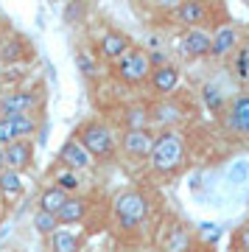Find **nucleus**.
Instances as JSON below:
<instances>
[{"mask_svg": "<svg viewBox=\"0 0 249 252\" xmlns=\"http://www.w3.org/2000/svg\"><path fill=\"white\" fill-rule=\"evenodd\" d=\"M152 165L157 168V171H174L179 162H182V157H185V143H182V137L177 135V132H162L157 140H154L152 146Z\"/></svg>", "mask_w": 249, "mask_h": 252, "instance_id": "1", "label": "nucleus"}, {"mask_svg": "<svg viewBox=\"0 0 249 252\" xmlns=\"http://www.w3.org/2000/svg\"><path fill=\"white\" fill-rule=\"evenodd\" d=\"M79 143H81V149H84L90 157H109L112 149H115L112 132H109L104 124H98V121H90V124L81 126Z\"/></svg>", "mask_w": 249, "mask_h": 252, "instance_id": "2", "label": "nucleus"}, {"mask_svg": "<svg viewBox=\"0 0 249 252\" xmlns=\"http://www.w3.org/2000/svg\"><path fill=\"white\" fill-rule=\"evenodd\" d=\"M146 213H149V202L137 190H126V193H121L115 199V216H118V224L124 230L137 227L146 219Z\"/></svg>", "mask_w": 249, "mask_h": 252, "instance_id": "3", "label": "nucleus"}, {"mask_svg": "<svg viewBox=\"0 0 249 252\" xmlns=\"http://www.w3.org/2000/svg\"><path fill=\"white\" fill-rule=\"evenodd\" d=\"M152 70V64H149V56L143 54V51H129L124 59H118L115 64V76L126 84H137L149 76Z\"/></svg>", "mask_w": 249, "mask_h": 252, "instance_id": "4", "label": "nucleus"}, {"mask_svg": "<svg viewBox=\"0 0 249 252\" xmlns=\"http://www.w3.org/2000/svg\"><path fill=\"white\" fill-rule=\"evenodd\" d=\"M124 152L132 157V160H143V157H149L152 154V146H154V137L149 129H129L124 135Z\"/></svg>", "mask_w": 249, "mask_h": 252, "instance_id": "5", "label": "nucleus"}, {"mask_svg": "<svg viewBox=\"0 0 249 252\" xmlns=\"http://www.w3.org/2000/svg\"><path fill=\"white\" fill-rule=\"evenodd\" d=\"M31 154H34V149H31L28 140H14V143H9L3 149V162L9 165L11 171H23L31 162Z\"/></svg>", "mask_w": 249, "mask_h": 252, "instance_id": "6", "label": "nucleus"}, {"mask_svg": "<svg viewBox=\"0 0 249 252\" xmlns=\"http://www.w3.org/2000/svg\"><path fill=\"white\" fill-rule=\"evenodd\" d=\"M36 104L34 93H11L0 101V112L3 118H14V115H28V109Z\"/></svg>", "mask_w": 249, "mask_h": 252, "instance_id": "7", "label": "nucleus"}, {"mask_svg": "<svg viewBox=\"0 0 249 252\" xmlns=\"http://www.w3.org/2000/svg\"><path fill=\"white\" fill-rule=\"evenodd\" d=\"M227 124H230L232 132H238V135L249 137V95H241V98L232 101Z\"/></svg>", "mask_w": 249, "mask_h": 252, "instance_id": "8", "label": "nucleus"}, {"mask_svg": "<svg viewBox=\"0 0 249 252\" xmlns=\"http://www.w3.org/2000/svg\"><path fill=\"white\" fill-rule=\"evenodd\" d=\"M59 160H62L64 165L73 171V168H87V165H90V154L84 152L81 143L73 137V140H67V143L59 149Z\"/></svg>", "mask_w": 249, "mask_h": 252, "instance_id": "9", "label": "nucleus"}, {"mask_svg": "<svg viewBox=\"0 0 249 252\" xmlns=\"http://www.w3.org/2000/svg\"><path fill=\"white\" fill-rule=\"evenodd\" d=\"M182 54L185 56H205L210 54V36L205 34V31H199V28H193V31H187L185 36H182Z\"/></svg>", "mask_w": 249, "mask_h": 252, "instance_id": "10", "label": "nucleus"}, {"mask_svg": "<svg viewBox=\"0 0 249 252\" xmlns=\"http://www.w3.org/2000/svg\"><path fill=\"white\" fill-rule=\"evenodd\" d=\"M177 84H179V70L174 64H162L152 73V87L157 93H171Z\"/></svg>", "mask_w": 249, "mask_h": 252, "instance_id": "11", "label": "nucleus"}, {"mask_svg": "<svg viewBox=\"0 0 249 252\" xmlns=\"http://www.w3.org/2000/svg\"><path fill=\"white\" fill-rule=\"evenodd\" d=\"M101 54L107 56V59H124L126 54H129V39H126L124 34H107L104 39H101Z\"/></svg>", "mask_w": 249, "mask_h": 252, "instance_id": "12", "label": "nucleus"}, {"mask_svg": "<svg viewBox=\"0 0 249 252\" xmlns=\"http://www.w3.org/2000/svg\"><path fill=\"white\" fill-rule=\"evenodd\" d=\"M84 213H87V202H84V199L67 196V202H64V205L59 207V213H56V221H59V224H76V221L84 219Z\"/></svg>", "mask_w": 249, "mask_h": 252, "instance_id": "13", "label": "nucleus"}, {"mask_svg": "<svg viewBox=\"0 0 249 252\" xmlns=\"http://www.w3.org/2000/svg\"><path fill=\"white\" fill-rule=\"evenodd\" d=\"M232 45H235V28L232 26H221L216 31V36L210 39V54L213 56H224L230 54Z\"/></svg>", "mask_w": 249, "mask_h": 252, "instance_id": "14", "label": "nucleus"}, {"mask_svg": "<svg viewBox=\"0 0 249 252\" xmlns=\"http://www.w3.org/2000/svg\"><path fill=\"white\" fill-rule=\"evenodd\" d=\"M11 126V135H14V140H26V137H31L36 132V121L31 115H14V118H6Z\"/></svg>", "mask_w": 249, "mask_h": 252, "instance_id": "15", "label": "nucleus"}, {"mask_svg": "<svg viewBox=\"0 0 249 252\" xmlns=\"http://www.w3.org/2000/svg\"><path fill=\"white\" fill-rule=\"evenodd\" d=\"M64 202H67V193H62L59 188H48L42 196H39V210L56 216V213H59V207H62Z\"/></svg>", "mask_w": 249, "mask_h": 252, "instance_id": "16", "label": "nucleus"}, {"mask_svg": "<svg viewBox=\"0 0 249 252\" xmlns=\"http://www.w3.org/2000/svg\"><path fill=\"white\" fill-rule=\"evenodd\" d=\"M0 190L6 193V196H17V193H23V177H20V171H0Z\"/></svg>", "mask_w": 249, "mask_h": 252, "instance_id": "17", "label": "nucleus"}, {"mask_svg": "<svg viewBox=\"0 0 249 252\" xmlns=\"http://www.w3.org/2000/svg\"><path fill=\"white\" fill-rule=\"evenodd\" d=\"M51 250L54 252H79V238L67 230H56L54 241H51Z\"/></svg>", "mask_w": 249, "mask_h": 252, "instance_id": "18", "label": "nucleus"}, {"mask_svg": "<svg viewBox=\"0 0 249 252\" xmlns=\"http://www.w3.org/2000/svg\"><path fill=\"white\" fill-rule=\"evenodd\" d=\"M177 14H179L182 23L196 26V23H202V17H205V6H202V3H182L177 9Z\"/></svg>", "mask_w": 249, "mask_h": 252, "instance_id": "19", "label": "nucleus"}, {"mask_svg": "<svg viewBox=\"0 0 249 252\" xmlns=\"http://www.w3.org/2000/svg\"><path fill=\"white\" fill-rule=\"evenodd\" d=\"M34 227H36V233H56V227H59V221H56V216H51V213H36L34 216Z\"/></svg>", "mask_w": 249, "mask_h": 252, "instance_id": "20", "label": "nucleus"}, {"mask_svg": "<svg viewBox=\"0 0 249 252\" xmlns=\"http://www.w3.org/2000/svg\"><path fill=\"white\" fill-rule=\"evenodd\" d=\"M235 76L241 81H249V45H244L235 56Z\"/></svg>", "mask_w": 249, "mask_h": 252, "instance_id": "21", "label": "nucleus"}, {"mask_svg": "<svg viewBox=\"0 0 249 252\" xmlns=\"http://www.w3.org/2000/svg\"><path fill=\"white\" fill-rule=\"evenodd\" d=\"M54 188H59L62 193H64V190H76V188H79V177H76L73 171H62L59 177H56Z\"/></svg>", "mask_w": 249, "mask_h": 252, "instance_id": "22", "label": "nucleus"}, {"mask_svg": "<svg viewBox=\"0 0 249 252\" xmlns=\"http://www.w3.org/2000/svg\"><path fill=\"white\" fill-rule=\"evenodd\" d=\"M230 180L232 182H249V162L247 160H241V162H235V165H232L230 168Z\"/></svg>", "mask_w": 249, "mask_h": 252, "instance_id": "23", "label": "nucleus"}, {"mask_svg": "<svg viewBox=\"0 0 249 252\" xmlns=\"http://www.w3.org/2000/svg\"><path fill=\"white\" fill-rule=\"evenodd\" d=\"M205 101H207V107H210V109H221L224 98H221V93H218V87L207 84V87H205Z\"/></svg>", "mask_w": 249, "mask_h": 252, "instance_id": "24", "label": "nucleus"}, {"mask_svg": "<svg viewBox=\"0 0 249 252\" xmlns=\"http://www.w3.org/2000/svg\"><path fill=\"white\" fill-rule=\"evenodd\" d=\"M154 118H157L160 124H171V121H177V118H179V109L177 107H168V104H162V107H157Z\"/></svg>", "mask_w": 249, "mask_h": 252, "instance_id": "25", "label": "nucleus"}, {"mask_svg": "<svg viewBox=\"0 0 249 252\" xmlns=\"http://www.w3.org/2000/svg\"><path fill=\"white\" fill-rule=\"evenodd\" d=\"M126 124H129V129H143L146 112H143V109H129V112H126Z\"/></svg>", "mask_w": 249, "mask_h": 252, "instance_id": "26", "label": "nucleus"}, {"mask_svg": "<svg viewBox=\"0 0 249 252\" xmlns=\"http://www.w3.org/2000/svg\"><path fill=\"white\" fill-rule=\"evenodd\" d=\"M76 64H79V70L84 73V76H93V73H95V62H93L87 54H79V56H76Z\"/></svg>", "mask_w": 249, "mask_h": 252, "instance_id": "27", "label": "nucleus"}, {"mask_svg": "<svg viewBox=\"0 0 249 252\" xmlns=\"http://www.w3.org/2000/svg\"><path fill=\"white\" fill-rule=\"evenodd\" d=\"M14 143V135H11V126L6 118H0V146H9Z\"/></svg>", "mask_w": 249, "mask_h": 252, "instance_id": "28", "label": "nucleus"}, {"mask_svg": "<svg viewBox=\"0 0 249 252\" xmlns=\"http://www.w3.org/2000/svg\"><path fill=\"white\" fill-rule=\"evenodd\" d=\"M235 244H238V250L249 252V224L241 227V233H238V238H235Z\"/></svg>", "mask_w": 249, "mask_h": 252, "instance_id": "29", "label": "nucleus"}, {"mask_svg": "<svg viewBox=\"0 0 249 252\" xmlns=\"http://www.w3.org/2000/svg\"><path fill=\"white\" fill-rule=\"evenodd\" d=\"M149 64H157V67H162V64H165V54H160V51H154V54L149 56Z\"/></svg>", "mask_w": 249, "mask_h": 252, "instance_id": "30", "label": "nucleus"}, {"mask_svg": "<svg viewBox=\"0 0 249 252\" xmlns=\"http://www.w3.org/2000/svg\"><path fill=\"white\" fill-rule=\"evenodd\" d=\"M0 165H3V152H0Z\"/></svg>", "mask_w": 249, "mask_h": 252, "instance_id": "31", "label": "nucleus"}]
</instances>
